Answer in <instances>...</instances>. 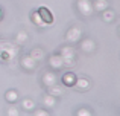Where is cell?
Instances as JSON below:
<instances>
[{"label":"cell","instance_id":"52a82bcc","mask_svg":"<svg viewBox=\"0 0 120 116\" xmlns=\"http://www.w3.org/2000/svg\"><path fill=\"white\" fill-rule=\"evenodd\" d=\"M38 64L40 63H37L29 54L20 57V67L23 69V70H26V72H35L37 69H38Z\"/></svg>","mask_w":120,"mask_h":116},{"label":"cell","instance_id":"7c38bea8","mask_svg":"<svg viewBox=\"0 0 120 116\" xmlns=\"http://www.w3.org/2000/svg\"><path fill=\"white\" fill-rule=\"evenodd\" d=\"M20 108H21L23 112L32 113V112L37 108V102H35V99H32V98H23V99L20 101Z\"/></svg>","mask_w":120,"mask_h":116},{"label":"cell","instance_id":"5bb4252c","mask_svg":"<svg viewBox=\"0 0 120 116\" xmlns=\"http://www.w3.org/2000/svg\"><path fill=\"white\" fill-rule=\"evenodd\" d=\"M41 102H43V107L44 108H53L56 107V102H58V98H55V96L49 95V93H44L43 98H41Z\"/></svg>","mask_w":120,"mask_h":116},{"label":"cell","instance_id":"e0dca14e","mask_svg":"<svg viewBox=\"0 0 120 116\" xmlns=\"http://www.w3.org/2000/svg\"><path fill=\"white\" fill-rule=\"evenodd\" d=\"M91 3H93V11L99 12V14H102L105 9L109 8V2L108 0H91Z\"/></svg>","mask_w":120,"mask_h":116},{"label":"cell","instance_id":"30bf717a","mask_svg":"<svg viewBox=\"0 0 120 116\" xmlns=\"http://www.w3.org/2000/svg\"><path fill=\"white\" fill-rule=\"evenodd\" d=\"M61 84L64 87H67V89H73L75 84H76V80H78V75L75 73L73 70H65L64 73L61 75Z\"/></svg>","mask_w":120,"mask_h":116},{"label":"cell","instance_id":"ffe728a7","mask_svg":"<svg viewBox=\"0 0 120 116\" xmlns=\"http://www.w3.org/2000/svg\"><path fill=\"white\" fill-rule=\"evenodd\" d=\"M102 20L105 21V23H112V21L116 20V12H114V9H111V8L105 9V11L102 12Z\"/></svg>","mask_w":120,"mask_h":116},{"label":"cell","instance_id":"603a6c76","mask_svg":"<svg viewBox=\"0 0 120 116\" xmlns=\"http://www.w3.org/2000/svg\"><path fill=\"white\" fill-rule=\"evenodd\" d=\"M32 115L34 116H50V112L44 107H37L35 110L32 112Z\"/></svg>","mask_w":120,"mask_h":116},{"label":"cell","instance_id":"d4e9b609","mask_svg":"<svg viewBox=\"0 0 120 116\" xmlns=\"http://www.w3.org/2000/svg\"><path fill=\"white\" fill-rule=\"evenodd\" d=\"M0 63H2V58H0Z\"/></svg>","mask_w":120,"mask_h":116},{"label":"cell","instance_id":"2e32d148","mask_svg":"<svg viewBox=\"0 0 120 116\" xmlns=\"http://www.w3.org/2000/svg\"><path fill=\"white\" fill-rule=\"evenodd\" d=\"M29 41V34L26 32V31H18L17 34H15L14 37V43L17 46H20V48H23L26 43Z\"/></svg>","mask_w":120,"mask_h":116},{"label":"cell","instance_id":"4fadbf2b","mask_svg":"<svg viewBox=\"0 0 120 116\" xmlns=\"http://www.w3.org/2000/svg\"><path fill=\"white\" fill-rule=\"evenodd\" d=\"M29 55H30V57H32L34 60H35L37 63H41L43 60H46V57H47L46 51H44L43 48H40V46H35V48H32V49H30Z\"/></svg>","mask_w":120,"mask_h":116},{"label":"cell","instance_id":"9a60e30c","mask_svg":"<svg viewBox=\"0 0 120 116\" xmlns=\"http://www.w3.org/2000/svg\"><path fill=\"white\" fill-rule=\"evenodd\" d=\"M5 101L8 104H17L20 101V95H18V92L15 89H8L5 92Z\"/></svg>","mask_w":120,"mask_h":116},{"label":"cell","instance_id":"44dd1931","mask_svg":"<svg viewBox=\"0 0 120 116\" xmlns=\"http://www.w3.org/2000/svg\"><path fill=\"white\" fill-rule=\"evenodd\" d=\"M75 116H93V110L87 105H82L75 112Z\"/></svg>","mask_w":120,"mask_h":116},{"label":"cell","instance_id":"3957f363","mask_svg":"<svg viewBox=\"0 0 120 116\" xmlns=\"http://www.w3.org/2000/svg\"><path fill=\"white\" fill-rule=\"evenodd\" d=\"M84 37V32H82V29L78 24H71L70 28H68L67 31H65V41L68 43V44H78V43L81 41V38Z\"/></svg>","mask_w":120,"mask_h":116},{"label":"cell","instance_id":"cb8c5ba5","mask_svg":"<svg viewBox=\"0 0 120 116\" xmlns=\"http://www.w3.org/2000/svg\"><path fill=\"white\" fill-rule=\"evenodd\" d=\"M3 15H5V14H3V9H2V8H0V21H2V20H3Z\"/></svg>","mask_w":120,"mask_h":116},{"label":"cell","instance_id":"277c9868","mask_svg":"<svg viewBox=\"0 0 120 116\" xmlns=\"http://www.w3.org/2000/svg\"><path fill=\"white\" fill-rule=\"evenodd\" d=\"M75 6H76V11L81 17H84V18L93 17L94 11H93V3H91V0H76Z\"/></svg>","mask_w":120,"mask_h":116},{"label":"cell","instance_id":"5b68a950","mask_svg":"<svg viewBox=\"0 0 120 116\" xmlns=\"http://www.w3.org/2000/svg\"><path fill=\"white\" fill-rule=\"evenodd\" d=\"M78 46H79V51L85 55H93L97 49L96 41H94L91 37H82L81 41L78 43Z\"/></svg>","mask_w":120,"mask_h":116},{"label":"cell","instance_id":"ba28073f","mask_svg":"<svg viewBox=\"0 0 120 116\" xmlns=\"http://www.w3.org/2000/svg\"><path fill=\"white\" fill-rule=\"evenodd\" d=\"M37 12H38L40 18L43 20V23L46 24V26H52V24L55 23V15H53V12L50 11L47 6H38V8H37Z\"/></svg>","mask_w":120,"mask_h":116},{"label":"cell","instance_id":"7402d4cb","mask_svg":"<svg viewBox=\"0 0 120 116\" xmlns=\"http://www.w3.org/2000/svg\"><path fill=\"white\" fill-rule=\"evenodd\" d=\"M6 116H20V108H18L17 105L11 104L6 108Z\"/></svg>","mask_w":120,"mask_h":116},{"label":"cell","instance_id":"d6986e66","mask_svg":"<svg viewBox=\"0 0 120 116\" xmlns=\"http://www.w3.org/2000/svg\"><path fill=\"white\" fill-rule=\"evenodd\" d=\"M46 90H47L46 93H49V95L55 96V98H59V96H62V93H64V89H62V87H59V84L50 86V87H47Z\"/></svg>","mask_w":120,"mask_h":116},{"label":"cell","instance_id":"8fae6325","mask_svg":"<svg viewBox=\"0 0 120 116\" xmlns=\"http://www.w3.org/2000/svg\"><path fill=\"white\" fill-rule=\"evenodd\" d=\"M73 89H76L78 92H81V93L88 92V90L91 89V80H90L88 76H85V75H82V76H78L76 84H75Z\"/></svg>","mask_w":120,"mask_h":116},{"label":"cell","instance_id":"8992f818","mask_svg":"<svg viewBox=\"0 0 120 116\" xmlns=\"http://www.w3.org/2000/svg\"><path fill=\"white\" fill-rule=\"evenodd\" d=\"M47 66H49L50 70H55V72L62 70V69L65 67L64 60L61 58V55L56 54V52H55V54H50L49 57H47Z\"/></svg>","mask_w":120,"mask_h":116},{"label":"cell","instance_id":"ac0fdd59","mask_svg":"<svg viewBox=\"0 0 120 116\" xmlns=\"http://www.w3.org/2000/svg\"><path fill=\"white\" fill-rule=\"evenodd\" d=\"M30 21H32V24H35L38 29H44V28H47L46 24L43 23V20L40 18L38 12H37V9H34L32 12H30Z\"/></svg>","mask_w":120,"mask_h":116},{"label":"cell","instance_id":"9c48e42d","mask_svg":"<svg viewBox=\"0 0 120 116\" xmlns=\"http://www.w3.org/2000/svg\"><path fill=\"white\" fill-rule=\"evenodd\" d=\"M41 84H43L44 89L58 84V73H56L55 70H50V69L46 70V72H43V75H41Z\"/></svg>","mask_w":120,"mask_h":116},{"label":"cell","instance_id":"6da1fadb","mask_svg":"<svg viewBox=\"0 0 120 116\" xmlns=\"http://www.w3.org/2000/svg\"><path fill=\"white\" fill-rule=\"evenodd\" d=\"M20 46H17L14 41L8 40H0V58L2 63H9L12 61L18 54H20Z\"/></svg>","mask_w":120,"mask_h":116},{"label":"cell","instance_id":"7a4b0ae2","mask_svg":"<svg viewBox=\"0 0 120 116\" xmlns=\"http://www.w3.org/2000/svg\"><path fill=\"white\" fill-rule=\"evenodd\" d=\"M56 54L61 55V58L64 60L65 67H71V66L76 63L78 51L75 49L73 44H68V43H65V44H61V46L58 48V51H56Z\"/></svg>","mask_w":120,"mask_h":116}]
</instances>
